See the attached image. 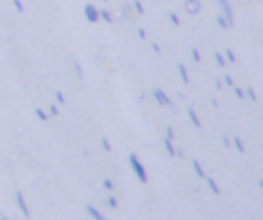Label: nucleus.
<instances>
[{
  "instance_id": "obj_1",
  "label": "nucleus",
  "mask_w": 263,
  "mask_h": 220,
  "mask_svg": "<svg viewBox=\"0 0 263 220\" xmlns=\"http://www.w3.org/2000/svg\"><path fill=\"white\" fill-rule=\"evenodd\" d=\"M129 164H132V169H134V173H136V177L140 179V183H148V173H146V167L142 164V160L138 158V154H129Z\"/></svg>"
},
{
  "instance_id": "obj_2",
  "label": "nucleus",
  "mask_w": 263,
  "mask_h": 220,
  "mask_svg": "<svg viewBox=\"0 0 263 220\" xmlns=\"http://www.w3.org/2000/svg\"><path fill=\"white\" fill-rule=\"evenodd\" d=\"M84 16L88 23H99V10L95 4H84Z\"/></svg>"
},
{
  "instance_id": "obj_3",
  "label": "nucleus",
  "mask_w": 263,
  "mask_h": 220,
  "mask_svg": "<svg viewBox=\"0 0 263 220\" xmlns=\"http://www.w3.org/2000/svg\"><path fill=\"white\" fill-rule=\"evenodd\" d=\"M154 99H156V103L158 105H164V107H173V103H171V99H168V95L162 90V88H154Z\"/></svg>"
},
{
  "instance_id": "obj_4",
  "label": "nucleus",
  "mask_w": 263,
  "mask_h": 220,
  "mask_svg": "<svg viewBox=\"0 0 263 220\" xmlns=\"http://www.w3.org/2000/svg\"><path fill=\"white\" fill-rule=\"evenodd\" d=\"M220 4H222V10H224V19H226V23H228V27H232V23H234V14H232V8H230V2L228 0H220Z\"/></svg>"
},
{
  "instance_id": "obj_5",
  "label": "nucleus",
  "mask_w": 263,
  "mask_h": 220,
  "mask_svg": "<svg viewBox=\"0 0 263 220\" xmlns=\"http://www.w3.org/2000/svg\"><path fill=\"white\" fill-rule=\"evenodd\" d=\"M185 10H187L189 14H195V12H199V0H187V4H185Z\"/></svg>"
},
{
  "instance_id": "obj_6",
  "label": "nucleus",
  "mask_w": 263,
  "mask_h": 220,
  "mask_svg": "<svg viewBox=\"0 0 263 220\" xmlns=\"http://www.w3.org/2000/svg\"><path fill=\"white\" fill-rule=\"evenodd\" d=\"M164 148H166V152H168L171 156H177V150H175V146H173V136H166V138H164Z\"/></svg>"
},
{
  "instance_id": "obj_7",
  "label": "nucleus",
  "mask_w": 263,
  "mask_h": 220,
  "mask_svg": "<svg viewBox=\"0 0 263 220\" xmlns=\"http://www.w3.org/2000/svg\"><path fill=\"white\" fill-rule=\"evenodd\" d=\"M16 201H18V208L23 210V214H25V216H29L31 212H29V208H27V204H25V197H23V193H21V191H16Z\"/></svg>"
},
{
  "instance_id": "obj_8",
  "label": "nucleus",
  "mask_w": 263,
  "mask_h": 220,
  "mask_svg": "<svg viewBox=\"0 0 263 220\" xmlns=\"http://www.w3.org/2000/svg\"><path fill=\"white\" fill-rule=\"evenodd\" d=\"M86 212H88V214H90L92 218H99V220L103 218V214H101V212H99L97 208H92V206H86Z\"/></svg>"
},
{
  "instance_id": "obj_9",
  "label": "nucleus",
  "mask_w": 263,
  "mask_h": 220,
  "mask_svg": "<svg viewBox=\"0 0 263 220\" xmlns=\"http://www.w3.org/2000/svg\"><path fill=\"white\" fill-rule=\"evenodd\" d=\"M179 74H181L183 82H185V84H189V74H187V68H185V66H179Z\"/></svg>"
},
{
  "instance_id": "obj_10",
  "label": "nucleus",
  "mask_w": 263,
  "mask_h": 220,
  "mask_svg": "<svg viewBox=\"0 0 263 220\" xmlns=\"http://www.w3.org/2000/svg\"><path fill=\"white\" fill-rule=\"evenodd\" d=\"M189 117H191V123L199 130V127H201V123H199V119H197V115H195V111H193V109H189Z\"/></svg>"
},
{
  "instance_id": "obj_11",
  "label": "nucleus",
  "mask_w": 263,
  "mask_h": 220,
  "mask_svg": "<svg viewBox=\"0 0 263 220\" xmlns=\"http://www.w3.org/2000/svg\"><path fill=\"white\" fill-rule=\"evenodd\" d=\"M203 179H205V181H208V185H210V189H212V191H214V193H216V195H218V193H220V189H218V185H216V183H214V179H210V177H208V175H205V177H203Z\"/></svg>"
},
{
  "instance_id": "obj_12",
  "label": "nucleus",
  "mask_w": 263,
  "mask_h": 220,
  "mask_svg": "<svg viewBox=\"0 0 263 220\" xmlns=\"http://www.w3.org/2000/svg\"><path fill=\"white\" fill-rule=\"evenodd\" d=\"M193 169H195V173H197V177H205V173H203V169H201V164L197 162V160H193Z\"/></svg>"
},
{
  "instance_id": "obj_13",
  "label": "nucleus",
  "mask_w": 263,
  "mask_h": 220,
  "mask_svg": "<svg viewBox=\"0 0 263 220\" xmlns=\"http://www.w3.org/2000/svg\"><path fill=\"white\" fill-rule=\"evenodd\" d=\"M99 16H103V19H105V23H113V16H111L107 10H99Z\"/></svg>"
},
{
  "instance_id": "obj_14",
  "label": "nucleus",
  "mask_w": 263,
  "mask_h": 220,
  "mask_svg": "<svg viewBox=\"0 0 263 220\" xmlns=\"http://www.w3.org/2000/svg\"><path fill=\"white\" fill-rule=\"evenodd\" d=\"M35 115H37V117H39L41 121H47V115H45V113H43L41 109H35Z\"/></svg>"
},
{
  "instance_id": "obj_15",
  "label": "nucleus",
  "mask_w": 263,
  "mask_h": 220,
  "mask_svg": "<svg viewBox=\"0 0 263 220\" xmlns=\"http://www.w3.org/2000/svg\"><path fill=\"white\" fill-rule=\"evenodd\" d=\"M168 16H171V21H173V25H179V23H181V21H179V16H177L175 12H171Z\"/></svg>"
},
{
  "instance_id": "obj_16",
  "label": "nucleus",
  "mask_w": 263,
  "mask_h": 220,
  "mask_svg": "<svg viewBox=\"0 0 263 220\" xmlns=\"http://www.w3.org/2000/svg\"><path fill=\"white\" fill-rule=\"evenodd\" d=\"M103 185H105V187H107L109 191L113 189V181H111V179H105V181H103Z\"/></svg>"
},
{
  "instance_id": "obj_17",
  "label": "nucleus",
  "mask_w": 263,
  "mask_h": 220,
  "mask_svg": "<svg viewBox=\"0 0 263 220\" xmlns=\"http://www.w3.org/2000/svg\"><path fill=\"white\" fill-rule=\"evenodd\" d=\"M224 53H226V60H228V62H234V53H232L230 49H228V51H224Z\"/></svg>"
},
{
  "instance_id": "obj_18",
  "label": "nucleus",
  "mask_w": 263,
  "mask_h": 220,
  "mask_svg": "<svg viewBox=\"0 0 263 220\" xmlns=\"http://www.w3.org/2000/svg\"><path fill=\"white\" fill-rule=\"evenodd\" d=\"M107 204H109L111 208H115V206H117V201H115V197H109V199H107Z\"/></svg>"
},
{
  "instance_id": "obj_19",
  "label": "nucleus",
  "mask_w": 263,
  "mask_h": 220,
  "mask_svg": "<svg viewBox=\"0 0 263 220\" xmlns=\"http://www.w3.org/2000/svg\"><path fill=\"white\" fill-rule=\"evenodd\" d=\"M216 60H218V64H220V66H224V58H222L220 53H216Z\"/></svg>"
},
{
  "instance_id": "obj_20",
  "label": "nucleus",
  "mask_w": 263,
  "mask_h": 220,
  "mask_svg": "<svg viewBox=\"0 0 263 220\" xmlns=\"http://www.w3.org/2000/svg\"><path fill=\"white\" fill-rule=\"evenodd\" d=\"M14 6H16V10H21V12H23V4H21L18 0H14Z\"/></svg>"
},
{
  "instance_id": "obj_21",
  "label": "nucleus",
  "mask_w": 263,
  "mask_h": 220,
  "mask_svg": "<svg viewBox=\"0 0 263 220\" xmlns=\"http://www.w3.org/2000/svg\"><path fill=\"white\" fill-rule=\"evenodd\" d=\"M134 4H136V10H138V12H144V8H142V4H140V2H134Z\"/></svg>"
},
{
  "instance_id": "obj_22",
  "label": "nucleus",
  "mask_w": 263,
  "mask_h": 220,
  "mask_svg": "<svg viewBox=\"0 0 263 220\" xmlns=\"http://www.w3.org/2000/svg\"><path fill=\"white\" fill-rule=\"evenodd\" d=\"M191 53H193V60H195V62H199V53H197V49H193Z\"/></svg>"
},
{
  "instance_id": "obj_23",
  "label": "nucleus",
  "mask_w": 263,
  "mask_h": 220,
  "mask_svg": "<svg viewBox=\"0 0 263 220\" xmlns=\"http://www.w3.org/2000/svg\"><path fill=\"white\" fill-rule=\"evenodd\" d=\"M234 144H236V146H238V150L242 152V144H240V140H238V138H234Z\"/></svg>"
}]
</instances>
